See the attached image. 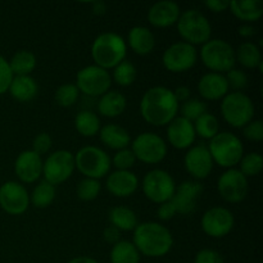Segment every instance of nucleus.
Wrapping results in <instances>:
<instances>
[{
	"mask_svg": "<svg viewBox=\"0 0 263 263\" xmlns=\"http://www.w3.org/2000/svg\"><path fill=\"white\" fill-rule=\"evenodd\" d=\"M179 102L168 87L154 86L144 92L140 102V113L153 126H166L177 116Z\"/></svg>",
	"mask_w": 263,
	"mask_h": 263,
	"instance_id": "1",
	"label": "nucleus"
},
{
	"mask_svg": "<svg viewBox=\"0 0 263 263\" xmlns=\"http://www.w3.org/2000/svg\"><path fill=\"white\" fill-rule=\"evenodd\" d=\"M133 244L146 257H163L174 246V236L166 226L158 222L139 223L134 230Z\"/></svg>",
	"mask_w": 263,
	"mask_h": 263,
	"instance_id": "2",
	"label": "nucleus"
},
{
	"mask_svg": "<svg viewBox=\"0 0 263 263\" xmlns=\"http://www.w3.org/2000/svg\"><path fill=\"white\" fill-rule=\"evenodd\" d=\"M127 45L122 36L116 32L100 33L91 46V57L95 66L103 69L115 68L125 61Z\"/></svg>",
	"mask_w": 263,
	"mask_h": 263,
	"instance_id": "3",
	"label": "nucleus"
},
{
	"mask_svg": "<svg viewBox=\"0 0 263 263\" xmlns=\"http://www.w3.org/2000/svg\"><path fill=\"white\" fill-rule=\"evenodd\" d=\"M210 151L213 163L225 168H234L243 158L244 146L240 139L231 133H218L215 138L211 139Z\"/></svg>",
	"mask_w": 263,
	"mask_h": 263,
	"instance_id": "4",
	"label": "nucleus"
},
{
	"mask_svg": "<svg viewBox=\"0 0 263 263\" xmlns=\"http://www.w3.org/2000/svg\"><path fill=\"white\" fill-rule=\"evenodd\" d=\"M176 25L180 36L190 45H203L211 40L212 26L208 18L199 10H185L180 14Z\"/></svg>",
	"mask_w": 263,
	"mask_h": 263,
	"instance_id": "5",
	"label": "nucleus"
},
{
	"mask_svg": "<svg viewBox=\"0 0 263 263\" xmlns=\"http://www.w3.org/2000/svg\"><path fill=\"white\" fill-rule=\"evenodd\" d=\"M200 58L204 66L215 73L229 72L235 66V50L228 41L212 39L202 45Z\"/></svg>",
	"mask_w": 263,
	"mask_h": 263,
	"instance_id": "6",
	"label": "nucleus"
},
{
	"mask_svg": "<svg viewBox=\"0 0 263 263\" xmlns=\"http://www.w3.org/2000/svg\"><path fill=\"white\" fill-rule=\"evenodd\" d=\"M74 166L86 179L99 180L108 175L112 161L107 152L94 145H87L74 154Z\"/></svg>",
	"mask_w": 263,
	"mask_h": 263,
	"instance_id": "7",
	"label": "nucleus"
},
{
	"mask_svg": "<svg viewBox=\"0 0 263 263\" xmlns=\"http://www.w3.org/2000/svg\"><path fill=\"white\" fill-rule=\"evenodd\" d=\"M221 113L229 125L236 128H243L253 120L254 104L251 98L244 92H229L221 103Z\"/></svg>",
	"mask_w": 263,
	"mask_h": 263,
	"instance_id": "8",
	"label": "nucleus"
},
{
	"mask_svg": "<svg viewBox=\"0 0 263 263\" xmlns=\"http://www.w3.org/2000/svg\"><path fill=\"white\" fill-rule=\"evenodd\" d=\"M176 184L171 175L164 170H152L143 179V192L149 200L162 204L172 199Z\"/></svg>",
	"mask_w": 263,
	"mask_h": 263,
	"instance_id": "9",
	"label": "nucleus"
},
{
	"mask_svg": "<svg viewBox=\"0 0 263 263\" xmlns=\"http://www.w3.org/2000/svg\"><path fill=\"white\" fill-rule=\"evenodd\" d=\"M131 151L136 159L146 164L161 163L167 156V144L154 133H143L131 144Z\"/></svg>",
	"mask_w": 263,
	"mask_h": 263,
	"instance_id": "10",
	"label": "nucleus"
},
{
	"mask_svg": "<svg viewBox=\"0 0 263 263\" xmlns=\"http://www.w3.org/2000/svg\"><path fill=\"white\" fill-rule=\"evenodd\" d=\"M74 154L69 151H57L49 154L48 158L43 162L44 180L51 185H59L67 181L73 174Z\"/></svg>",
	"mask_w": 263,
	"mask_h": 263,
	"instance_id": "11",
	"label": "nucleus"
},
{
	"mask_svg": "<svg viewBox=\"0 0 263 263\" xmlns=\"http://www.w3.org/2000/svg\"><path fill=\"white\" fill-rule=\"evenodd\" d=\"M112 77L107 69L98 66H87L80 69L76 76V86L79 91L87 97H102L109 91Z\"/></svg>",
	"mask_w": 263,
	"mask_h": 263,
	"instance_id": "12",
	"label": "nucleus"
},
{
	"mask_svg": "<svg viewBox=\"0 0 263 263\" xmlns=\"http://www.w3.org/2000/svg\"><path fill=\"white\" fill-rule=\"evenodd\" d=\"M198 59V53L195 46L185 43V41H179L164 50L162 62L167 71L174 72V73H180L192 69L195 66Z\"/></svg>",
	"mask_w": 263,
	"mask_h": 263,
	"instance_id": "13",
	"label": "nucleus"
},
{
	"mask_svg": "<svg viewBox=\"0 0 263 263\" xmlns=\"http://www.w3.org/2000/svg\"><path fill=\"white\" fill-rule=\"evenodd\" d=\"M221 198L229 203L243 202L248 194V179L236 168H229L217 181Z\"/></svg>",
	"mask_w": 263,
	"mask_h": 263,
	"instance_id": "14",
	"label": "nucleus"
},
{
	"mask_svg": "<svg viewBox=\"0 0 263 263\" xmlns=\"http://www.w3.org/2000/svg\"><path fill=\"white\" fill-rule=\"evenodd\" d=\"M30 205V195L23 185L7 181L0 186V207L13 216L22 215Z\"/></svg>",
	"mask_w": 263,
	"mask_h": 263,
	"instance_id": "15",
	"label": "nucleus"
},
{
	"mask_svg": "<svg viewBox=\"0 0 263 263\" xmlns=\"http://www.w3.org/2000/svg\"><path fill=\"white\" fill-rule=\"evenodd\" d=\"M235 218L233 212L225 207H212L203 215L202 229L208 236L220 239L230 234Z\"/></svg>",
	"mask_w": 263,
	"mask_h": 263,
	"instance_id": "16",
	"label": "nucleus"
},
{
	"mask_svg": "<svg viewBox=\"0 0 263 263\" xmlns=\"http://www.w3.org/2000/svg\"><path fill=\"white\" fill-rule=\"evenodd\" d=\"M184 164L186 171L195 180L207 179L213 170V159L210 151L204 144H197L190 146L184 158Z\"/></svg>",
	"mask_w": 263,
	"mask_h": 263,
	"instance_id": "17",
	"label": "nucleus"
},
{
	"mask_svg": "<svg viewBox=\"0 0 263 263\" xmlns=\"http://www.w3.org/2000/svg\"><path fill=\"white\" fill-rule=\"evenodd\" d=\"M203 193V185L199 181H187L182 182L180 186L176 187L175 194L171 202L176 208L177 213L181 215H190L195 212L198 205V199Z\"/></svg>",
	"mask_w": 263,
	"mask_h": 263,
	"instance_id": "18",
	"label": "nucleus"
},
{
	"mask_svg": "<svg viewBox=\"0 0 263 263\" xmlns=\"http://www.w3.org/2000/svg\"><path fill=\"white\" fill-rule=\"evenodd\" d=\"M14 171L18 179L26 184H31L40 179L43 175V159L32 151H25L17 157Z\"/></svg>",
	"mask_w": 263,
	"mask_h": 263,
	"instance_id": "19",
	"label": "nucleus"
},
{
	"mask_svg": "<svg viewBox=\"0 0 263 263\" xmlns=\"http://www.w3.org/2000/svg\"><path fill=\"white\" fill-rule=\"evenodd\" d=\"M195 130L193 122L184 117H175L167 127V139L176 149H187L195 140Z\"/></svg>",
	"mask_w": 263,
	"mask_h": 263,
	"instance_id": "20",
	"label": "nucleus"
},
{
	"mask_svg": "<svg viewBox=\"0 0 263 263\" xmlns=\"http://www.w3.org/2000/svg\"><path fill=\"white\" fill-rule=\"evenodd\" d=\"M181 10L177 3L171 0H162L156 3L148 10V21L152 26L166 28L175 25L179 21Z\"/></svg>",
	"mask_w": 263,
	"mask_h": 263,
	"instance_id": "21",
	"label": "nucleus"
},
{
	"mask_svg": "<svg viewBox=\"0 0 263 263\" xmlns=\"http://www.w3.org/2000/svg\"><path fill=\"white\" fill-rule=\"evenodd\" d=\"M229 84L221 73L210 72L198 82V92L205 100H220L229 94Z\"/></svg>",
	"mask_w": 263,
	"mask_h": 263,
	"instance_id": "22",
	"label": "nucleus"
},
{
	"mask_svg": "<svg viewBox=\"0 0 263 263\" xmlns=\"http://www.w3.org/2000/svg\"><path fill=\"white\" fill-rule=\"evenodd\" d=\"M139 179L131 171H115L108 176L107 189L112 195L126 198L133 195L138 190Z\"/></svg>",
	"mask_w": 263,
	"mask_h": 263,
	"instance_id": "23",
	"label": "nucleus"
},
{
	"mask_svg": "<svg viewBox=\"0 0 263 263\" xmlns=\"http://www.w3.org/2000/svg\"><path fill=\"white\" fill-rule=\"evenodd\" d=\"M127 41L133 51L139 55H148L156 46V37L148 27L135 26L128 31Z\"/></svg>",
	"mask_w": 263,
	"mask_h": 263,
	"instance_id": "24",
	"label": "nucleus"
},
{
	"mask_svg": "<svg viewBox=\"0 0 263 263\" xmlns=\"http://www.w3.org/2000/svg\"><path fill=\"white\" fill-rule=\"evenodd\" d=\"M99 136L102 143L113 151L126 149L131 143L130 134L127 133V130L115 123L103 126L99 131Z\"/></svg>",
	"mask_w": 263,
	"mask_h": 263,
	"instance_id": "25",
	"label": "nucleus"
},
{
	"mask_svg": "<svg viewBox=\"0 0 263 263\" xmlns=\"http://www.w3.org/2000/svg\"><path fill=\"white\" fill-rule=\"evenodd\" d=\"M229 9L240 21L256 22L263 14V3L261 0H233Z\"/></svg>",
	"mask_w": 263,
	"mask_h": 263,
	"instance_id": "26",
	"label": "nucleus"
},
{
	"mask_svg": "<svg viewBox=\"0 0 263 263\" xmlns=\"http://www.w3.org/2000/svg\"><path fill=\"white\" fill-rule=\"evenodd\" d=\"M126 105H127V100L125 95L118 91H107L100 97L98 110L104 117L115 118L125 112Z\"/></svg>",
	"mask_w": 263,
	"mask_h": 263,
	"instance_id": "27",
	"label": "nucleus"
},
{
	"mask_svg": "<svg viewBox=\"0 0 263 263\" xmlns=\"http://www.w3.org/2000/svg\"><path fill=\"white\" fill-rule=\"evenodd\" d=\"M8 91L18 102H30L37 95L39 86L31 76H14Z\"/></svg>",
	"mask_w": 263,
	"mask_h": 263,
	"instance_id": "28",
	"label": "nucleus"
},
{
	"mask_svg": "<svg viewBox=\"0 0 263 263\" xmlns=\"http://www.w3.org/2000/svg\"><path fill=\"white\" fill-rule=\"evenodd\" d=\"M108 218L112 226H115L120 231H134L139 225L136 213L130 208L122 207V205L113 207L108 213Z\"/></svg>",
	"mask_w": 263,
	"mask_h": 263,
	"instance_id": "29",
	"label": "nucleus"
},
{
	"mask_svg": "<svg viewBox=\"0 0 263 263\" xmlns=\"http://www.w3.org/2000/svg\"><path fill=\"white\" fill-rule=\"evenodd\" d=\"M8 63L13 76H30L31 72L35 69L37 61L32 51L18 50Z\"/></svg>",
	"mask_w": 263,
	"mask_h": 263,
	"instance_id": "30",
	"label": "nucleus"
},
{
	"mask_svg": "<svg viewBox=\"0 0 263 263\" xmlns=\"http://www.w3.org/2000/svg\"><path fill=\"white\" fill-rule=\"evenodd\" d=\"M74 127L85 138H92L97 135L102 128L100 118L97 113L91 110H81L74 117Z\"/></svg>",
	"mask_w": 263,
	"mask_h": 263,
	"instance_id": "31",
	"label": "nucleus"
},
{
	"mask_svg": "<svg viewBox=\"0 0 263 263\" xmlns=\"http://www.w3.org/2000/svg\"><path fill=\"white\" fill-rule=\"evenodd\" d=\"M235 61H238L246 68H258L262 63L261 49L254 43H243L235 50Z\"/></svg>",
	"mask_w": 263,
	"mask_h": 263,
	"instance_id": "32",
	"label": "nucleus"
},
{
	"mask_svg": "<svg viewBox=\"0 0 263 263\" xmlns=\"http://www.w3.org/2000/svg\"><path fill=\"white\" fill-rule=\"evenodd\" d=\"M110 263H140V253L131 241L120 240L110 251Z\"/></svg>",
	"mask_w": 263,
	"mask_h": 263,
	"instance_id": "33",
	"label": "nucleus"
},
{
	"mask_svg": "<svg viewBox=\"0 0 263 263\" xmlns=\"http://www.w3.org/2000/svg\"><path fill=\"white\" fill-rule=\"evenodd\" d=\"M55 194V186L49 184L45 180H43V181H40L36 185L32 194L30 195V202L32 203V205H35L36 208H46L54 202Z\"/></svg>",
	"mask_w": 263,
	"mask_h": 263,
	"instance_id": "34",
	"label": "nucleus"
},
{
	"mask_svg": "<svg viewBox=\"0 0 263 263\" xmlns=\"http://www.w3.org/2000/svg\"><path fill=\"white\" fill-rule=\"evenodd\" d=\"M195 135H199L203 139H212L220 133V123L218 120L211 113H204L197 121H194Z\"/></svg>",
	"mask_w": 263,
	"mask_h": 263,
	"instance_id": "35",
	"label": "nucleus"
},
{
	"mask_svg": "<svg viewBox=\"0 0 263 263\" xmlns=\"http://www.w3.org/2000/svg\"><path fill=\"white\" fill-rule=\"evenodd\" d=\"M136 74H138L136 67L130 61H126V59L113 68V80L120 86H130V85H133L136 80Z\"/></svg>",
	"mask_w": 263,
	"mask_h": 263,
	"instance_id": "36",
	"label": "nucleus"
},
{
	"mask_svg": "<svg viewBox=\"0 0 263 263\" xmlns=\"http://www.w3.org/2000/svg\"><path fill=\"white\" fill-rule=\"evenodd\" d=\"M239 171L248 179V177L257 176L261 174L263 168V157L259 153L252 152V153L246 154L239 162Z\"/></svg>",
	"mask_w": 263,
	"mask_h": 263,
	"instance_id": "37",
	"label": "nucleus"
},
{
	"mask_svg": "<svg viewBox=\"0 0 263 263\" xmlns=\"http://www.w3.org/2000/svg\"><path fill=\"white\" fill-rule=\"evenodd\" d=\"M80 91L74 84H64L57 89L55 94H54V99H55L57 104L61 107L68 108L72 107L74 103L79 99Z\"/></svg>",
	"mask_w": 263,
	"mask_h": 263,
	"instance_id": "38",
	"label": "nucleus"
},
{
	"mask_svg": "<svg viewBox=\"0 0 263 263\" xmlns=\"http://www.w3.org/2000/svg\"><path fill=\"white\" fill-rule=\"evenodd\" d=\"M100 189H102V186H100L99 180L86 179L85 177L77 185L76 193L77 197L81 200H84V202H91V200H94L99 195Z\"/></svg>",
	"mask_w": 263,
	"mask_h": 263,
	"instance_id": "39",
	"label": "nucleus"
},
{
	"mask_svg": "<svg viewBox=\"0 0 263 263\" xmlns=\"http://www.w3.org/2000/svg\"><path fill=\"white\" fill-rule=\"evenodd\" d=\"M207 113V104L200 99H189L182 103L181 117L186 118L190 122L197 121L200 116Z\"/></svg>",
	"mask_w": 263,
	"mask_h": 263,
	"instance_id": "40",
	"label": "nucleus"
},
{
	"mask_svg": "<svg viewBox=\"0 0 263 263\" xmlns=\"http://www.w3.org/2000/svg\"><path fill=\"white\" fill-rule=\"evenodd\" d=\"M135 156H134L133 151L128 148L117 151V153L113 157V166L118 171H130L131 167L135 166Z\"/></svg>",
	"mask_w": 263,
	"mask_h": 263,
	"instance_id": "41",
	"label": "nucleus"
},
{
	"mask_svg": "<svg viewBox=\"0 0 263 263\" xmlns=\"http://www.w3.org/2000/svg\"><path fill=\"white\" fill-rule=\"evenodd\" d=\"M226 81L229 84V89H234L235 91H240L248 86V76L246 72L240 71V69H231L226 74Z\"/></svg>",
	"mask_w": 263,
	"mask_h": 263,
	"instance_id": "42",
	"label": "nucleus"
},
{
	"mask_svg": "<svg viewBox=\"0 0 263 263\" xmlns=\"http://www.w3.org/2000/svg\"><path fill=\"white\" fill-rule=\"evenodd\" d=\"M244 136L252 141L263 140V122L261 120H252L243 127Z\"/></svg>",
	"mask_w": 263,
	"mask_h": 263,
	"instance_id": "43",
	"label": "nucleus"
},
{
	"mask_svg": "<svg viewBox=\"0 0 263 263\" xmlns=\"http://www.w3.org/2000/svg\"><path fill=\"white\" fill-rule=\"evenodd\" d=\"M13 73L9 68V63L4 57L0 55V95L8 91L9 85L13 80Z\"/></svg>",
	"mask_w": 263,
	"mask_h": 263,
	"instance_id": "44",
	"label": "nucleus"
},
{
	"mask_svg": "<svg viewBox=\"0 0 263 263\" xmlns=\"http://www.w3.org/2000/svg\"><path fill=\"white\" fill-rule=\"evenodd\" d=\"M53 141H51L50 135L48 133H40L39 135L35 136L32 141V152L36 154L41 156V154H46L50 151Z\"/></svg>",
	"mask_w": 263,
	"mask_h": 263,
	"instance_id": "45",
	"label": "nucleus"
},
{
	"mask_svg": "<svg viewBox=\"0 0 263 263\" xmlns=\"http://www.w3.org/2000/svg\"><path fill=\"white\" fill-rule=\"evenodd\" d=\"M194 263H225L223 257L213 249H202L197 253Z\"/></svg>",
	"mask_w": 263,
	"mask_h": 263,
	"instance_id": "46",
	"label": "nucleus"
},
{
	"mask_svg": "<svg viewBox=\"0 0 263 263\" xmlns=\"http://www.w3.org/2000/svg\"><path fill=\"white\" fill-rule=\"evenodd\" d=\"M176 213H177L176 208H175V205L172 204L171 200L159 204L158 210H157V216H158V218L161 221L171 220V218L175 217V215H176Z\"/></svg>",
	"mask_w": 263,
	"mask_h": 263,
	"instance_id": "47",
	"label": "nucleus"
},
{
	"mask_svg": "<svg viewBox=\"0 0 263 263\" xmlns=\"http://www.w3.org/2000/svg\"><path fill=\"white\" fill-rule=\"evenodd\" d=\"M204 5L213 13H221L229 9L230 2L229 0H207Z\"/></svg>",
	"mask_w": 263,
	"mask_h": 263,
	"instance_id": "48",
	"label": "nucleus"
},
{
	"mask_svg": "<svg viewBox=\"0 0 263 263\" xmlns=\"http://www.w3.org/2000/svg\"><path fill=\"white\" fill-rule=\"evenodd\" d=\"M120 234L121 231L118 230V229H116L115 226H108V228H105L104 233H103V238H104V240L107 241L108 244H117L118 241H120Z\"/></svg>",
	"mask_w": 263,
	"mask_h": 263,
	"instance_id": "49",
	"label": "nucleus"
},
{
	"mask_svg": "<svg viewBox=\"0 0 263 263\" xmlns=\"http://www.w3.org/2000/svg\"><path fill=\"white\" fill-rule=\"evenodd\" d=\"M174 95L180 104V102L185 103L186 100L190 99L192 91H190V89L187 86H179V87H176V90L174 91Z\"/></svg>",
	"mask_w": 263,
	"mask_h": 263,
	"instance_id": "50",
	"label": "nucleus"
},
{
	"mask_svg": "<svg viewBox=\"0 0 263 263\" xmlns=\"http://www.w3.org/2000/svg\"><path fill=\"white\" fill-rule=\"evenodd\" d=\"M92 13L95 15H103L107 12V3L103 2V0H98V2H94L91 4Z\"/></svg>",
	"mask_w": 263,
	"mask_h": 263,
	"instance_id": "51",
	"label": "nucleus"
},
{
	"mask_svg": "<svg viewBox=\"0 0 263 263\" xmlns=\"http://www.w3.org/2000/svg\"><path fill=\"white\" fill-rule=\"evenodd\" d=\"M238 32L241 37H252V36L256 35V28L251 25H243L239 27Z\"/></svg>",
	"mask_w": 263,
	"mask_h": 263,
	"instance_id": "52",
	"label": "nucleus"
},
{
	"mask_svg": "<svg viewBox=\"0 0 263 263\" xmlns=\"http://www.w3.org/2000/svg\"><path fill=\"white\" fill-rule=\"evenodd\" d=\"M68 263H99L97 259L91 258V257H86V256H82V257H76V258L71 259Z\"/></svg>",
	"mask_w": 263,
	"mask_h": 263,
	"instance_id": "53",
	"label": "nucleus"
}]
</instances>
